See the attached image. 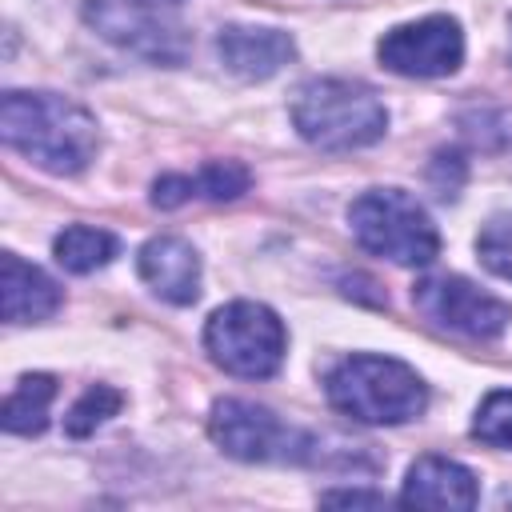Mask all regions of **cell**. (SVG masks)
Returning a JSON list of instances; mask_svg holds the SVG:
<instances>
[{"mask_svg":"<svg viewBox=\"0 0 512 512\" xmlns=\"http://www.w3.org/2000/svg\"><path fill=\"white\" fill-rule=\"evenodd\" d=\"M0 136L52 176H76L96 156V120L56 92H4Z\"/></svg>","mask_w":512,"mask_h":512,"instance_id":"6da1fadb","label":"cell"},{"mask_svg":"<svg viewBox=\"0 0 512 512\" xmlns=\"http://www.w3.org/2000/svg\"><path fill=\"white\" fill-rule=\"evenodd\" d=\"M292 124L308 144L324 152H348L380 140L388 128V112L372 88L356 80L324 76V80H308L296 92Z\"/></svg>","mask_w":512,"mask_h":512,"instance_id":"7a4b0ae2","label":"cell"},{"mask_svg":"<svg viewBox=\"0 0 512 512\" xmlns=\"http://www.w3.org/2000/svg\"><path fill=\"white\" fill-rule=\"evenodd\" d=\"M328 400L360 424H408L424 412L428 392L392 356H348L328 372Z\"/></svg>","mask_w":512,"mask_h":512,"instance_id":"3957f363","label":"cell"},{"mask_svg":"<svg viewBox=\"0 0 512 512\" xmlns=\"http://www.w3.org/2000/svg\"><path fill=\"white\" fill-rule=\"evenodd\" d=\"M348 224H352V236L368 252L392 264H432L440 252L436 224L400 188H372L356 196L348 208Z\"/></svg>","mask_w":512,"mask_h":512,"instance_id":"277c9868","label":"cell"},{"mask_svg":"<svg viewBox=\"0 0 512 512\" xmlns=\"http://www.w3.org/2000/svg\"><path fill=\"white\" fill-rule=\"evenodd\" d=\"M204 344L224 372L240 380H264L284 364L288 332L272 308L256 300H232L212 312L204 328Z\"/></svg>","mask_w":512,"mask_h":512,"instance_id":"5b68a950","label":"cell"},{"mask_svg":"<svg viewBox=\"0 0 512 512\" xmlns=\"http://www.w3.org/2000/svg\"><path fill=\"white\" fill-rule=\"evenodd\" d=\"M208 432L212 440L236 456V460H308L312 456V440L300 436L296 428H288L276 412H268L264 404L252 400H216L212 416H208Z\"/></svg>","mask_w":512,"mask_h":512,"instance_id":"8992f818","label":"cell"},{"mask_svg":"<svg viewBox=\"0 0 512 512\" xmlns=\"http://www.w3.org/2000/svg\"><path fill=\"white\" fill-rule=\"evenodd\" d=\"M412 304L436 328H448L468 340H496L512 320V308L504 300L480 292L464 276H424L412 288Z\"/></svg>","mask_w":512,"mask_h":512,"instance_id":"52a82bcc","label":"cell"},{"mask_svg":"<svg viewBox=\"0 0 512 512\" xmlns=\"http://www.w3.org/2000/svg\"><path fill=\"white\" fill-rule=\"evenodd\" d=\"M376 56L396 76H416V80L448 76L464 60V32L452 16H424L416 24H400L384 32Z\"/></svg>","mask_w":512,"mask_h":512,"instance_id":"ba28073f","label":"cell"},{"mask_svg":"<svg viewBox=\"0 0 512 512\" xmlns=\"http://www.w3.org/2000/svg\"><path fill=\"white\" fill-rule=\"evenodd\" d=\"M84 16L116 48H128L160 64L184 60V36L176 24L160 20V8H148L140 0H84Z\"/></svg>","mask_w":512,"mask_h":512,"instance_id":"9c48e42d","label":"cell"},{"mask_svg":"<svg viewBox=\"0 0 512 512\" xmlns=\"http://www.w3.org/2000/svg\"><path fill=\"white\" fill-rule=\"evenodd\" d=\"M216 52L224 60L228 72H236L240 80H264L272 72H280L292 56L296 44L288 32L280 28H256V24H228L216 36Z\"/></svg>","mask_w":512,"mask_h":512,"instance_id":"30bf717a","label":"cell"},{"mask_svg":"<svg viewBox=\"0 0 512 512\" xmlns=\"http://www.w3.org/2000/svg\"><path fill=\"white\" fill-rule=\"evenodd\" d=\"M140 276L168 304H192L200 296V256L180 236H152L140 248Z\"/></svg>","mask_w":512,"mask_h":512,"instance_id":"8fae6325","label":"cell"},{"mask_svg":"<svg viewBox=\"0 0 512 512\" xmlns=\"http://www.w3.org/2000/svg\"><path fill=\"white\" fill-rule=\"evenodd\" d=\"M404 504H420V508H476L480 500V488H476V476L448 460V456H420L412 468H408V480H404Z\"/></svg>","mask_w":512,"mask_h":512,"instance_id":"7c38bea8","label":"cell"},{"mask_svg":"<svg viewBox=\"0 0 512 512\" xmlns=\"http://www.w3.org/2000/svg\"><path fill=\"white\" fill-rule=\"evenodd\" d=\"M0 308L8 324H36L60 308V288L48 272L8 252L0 260Z\"/></svg>","mask_w":512,"mask_h":512,"instance_id":"4fadbf2b","label":"cell"},{"mask_svg":"<svg viewBox=\"0 0 512 512\" xmlns=\"http://www.w3.org/2000/svg\"><path fill=\"white\" fill-rule=\"evenodd\" d=\"M252 176L244 164L236 160H212L204 164L196 176H160L152 184V204L156 208H176L192 196H208V200H236L240 192H248Z\"/></svg>","mask_w":512,"mask_h":512,"instance_id":"5bb4252c","label":"cell"},{"mask_svg":"<svg viewBox=\"0 0 512 512\" xmlns=\"http://www.w3.org/2000/svg\"><path fill=\"white\" fill-rule=\"evenodd\" d=\"M52 396H56V380H52V376H44V372L24 376V380L8 392V400H4V428L16 432V436H36V432H44Z\"/></svg>","mask_w":512,"mask_h":512,"instance_id":"9a60e30c","label":"cell"},{"mask_svg":"<svg viewBox=\"0 0 512 512\" xmlns=\"http://www.w3.org/2000/svg\"><path fill=\"white\" fill-rule=\"evenodd\" d=\"M116 248H120V244H116L112 232H104V228H88V224H72V228H64V232L56 236V244H52L56 264L68 268V272H76V276L104 268V264L116 256Z\"/></svg>","mask_w":512,"mask_h":512,"instance_id":"2e32d148","label":"cell"},{"mask_svg":"<svg viewBox=\"0 0 512 512\" xmlns=\"http://www.w3.org/2000/svg\"><path fill=\"white\" fill-rule=\"evenodd\" d=\"M120 404H124V396H120L116 388H108V384H92V388L72 404V412H68V420H64L68 436H88V432H96L108 416L120 412Z\"/></svg>","mask_w":512,"mask_h":512,"instance_id":"e0dca14e","label":"cell"},{"mask_svg":"<svg viewBox=\"0 0 512 512\" xmlns=\"http://www.w3.org/2000/svg\"><path fill=\"white\" fill-rule=\"evenodd\" d=\"M472 436L496 448H512V392H492L476 420H472Z\"/></svg>","mask_w":512,"mask_h":512,"instance_id":"ac0fdd59","label":"cell"},{"mask_svg":"<svg viewBox=\"0 0 512 512\" xmlns=\"http://www.w3.org/2000/svg\"><path fill=\"white\" fill-rule=\"evenodd\" d=\"M476 252L488 272L512 280V216H492L476 236Z\"/></svg>","mask_w":512,"mask_h":512,"instance_id":"d6986e66","label":"cell"},{"mask_svg":"<svg viewBox=\"0 0 512 512\" xmlns=\"http://www.w3.org/2000/svg\"><path fill=\"white\" fill-rule=\"evenodd\" d=\"M324 504H384V492H360V488H344V492H324Z\"/></svg>","mask_w":512,"mask_h":512,"instance_id":"ffe728a7","label":"cell"},{"mask_svg":"<svg viewBox=\"0 0 512 512\" xmlns=\"http://www.w3.org/2000/svg\"><path fill=\"white\" fill-rule=\"evenodd\" d=\"M140 4H148V8H176L180 0H140Z\"/></svg>","mask_w":512,"mask_h":512,"instance_id":"44dd1931","label":"cell"},{"mask_svg":"<svg viewBox=\"0 0 512 512\" xmlns=\"http://www.w3.org/2000/svg\"><path fill=\"white\" fill-rule=\"evenodd\" d=\"M508 56H512V28H508Z\"/></svg>","mask_w":512,"mask_h":512,"instance_id":"7402d4cb","label":"cell"}]
</instances>
